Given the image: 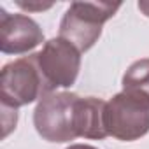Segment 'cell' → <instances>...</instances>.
Masks as SVG:
<instances>
[{
  "instance_id": "1",
  "label": "cell",
  "mask_w": 149,
  "mask_h": 149,
  "mask_svg": "<svg viewBox=\"0 0 149 149\" xmlns=\"http://www.w3.org/2000/svg\"><path fill=\"white\" fill-rule=\"evenodd\" d=\"M53 93L39 67L37 53L4 65L0 74V100L4 107L18 109Z\"/></svg>"
},
{
  "instance_id": "2",
  "label": "cell",
  "mask_w": 149,
  "mask_h": 149,
  "mask_svg": "<svg viewBox=\"0 0 149 149\" xmlns=\"http://www.w3.org/2000/svg\"><path fill=\"white\" fill-rule=\"evenodd\" d=\"M121 4L112 2H72L60 23V37L84 53L102 35V25L109 21Z\"/></svg>"
},
{
  "instance_id": "3",
  "label": "cell",
  "mask_w": 149,
  "mask_h": 149,
  "mask_svg": "<svg viewBox=\"0 0 149 149\" xmlns=\"http://www.w3.org/2000/svg\"><path fill=\"white\" fill-rule=\"evenodd\" d=\"M105 130L123 142L144 137L149 132V97L126 90L114 95L105 104Z\"/></svg>"
},
{
  "instance_id": "4",
  "label": "cell",
  "mask_w": 149,
  "mask_h": 149,
  "mask_svg": "<svg viewBox=\"0 0 149 149\" xmlns=\"http://www.w3.org/2000/svg\"><path fill=\"white\" fill-rule=\"evenodd\" d=\"M76 93H49L39 100L33 111V125L37 133L47 142H70L77 139L74 130Z\"/></svg>"
},
{
  "instance_id": "5",
  "label": "cell",
  "mask_w": 149,
  "mask_h": 149,
  "mask_svg": "<svg viewBox=\"0 0 149 149\" xmlns=\"http://www.w3.org/2000/svg\"><path fill=\"white\" fill-rule=\"evenodd\" d=\"M39 67L49 88H70L77 79L81 68V53L61 37L51 39L44 44L42 51L37 53Z\"/></svg>"
},
{
  "instance_id": "6",
  "label": "cell",
  "mask_w": 149,
  "mask_h": 149,
  "mask_svg": "<svg viewBox=\"0 0 149 149\" xmlns=\"http://www.w3.org/2000/svg\"><path fill=\"white\" fill-rule=\"evenodd\" d=\"M42 42L44 32L30 16L0 9V49L4 54H23Z\"/></svg>"
},
{
  "instance_id": "7",
  "label": "cell",
  "mask_w": 149,
  "mask_h": 149,
  "mask_svg": "<svg viewBox=\"0 0 149 149\" xmlns=\"http://www.w3.org/2000/svg\"><path fill=\"white\" fill-rule=\"evenodd\" d=\"M105 104L97 97L77 98L74 109V130L77 137L84 139H105Z\"/></svg>"
},
{
  "instance_id": "8",
  "label": "cell",
  "mask_w": 149,
  "mask_h": 149,
  "mask_svg": "<svg viewBox=\"0 0 149 149\" xmlns=\"http://www.w3.org/2000/svg\"><path fill=\"white\" fill-rule=\"evenodd\" d=\"M123 90L139 91L149 97V58H142L128 67L123 76Z\"/></svg>"
},
{
  "instance_id": "9",
  "label": "cell",
  "mask_w": 149,
  "mask_h": 149,
  "mask_svg": "<svg viewBox=\"0 0 149 149\" xmlns=\"http://www.w3.org/2000/svg\"><path fill=\"white\" fill-rule=\"evenodd\" d=\"M21 9H26V11H46V9H51L53 4H40V2H21L18 0L16 2Z\"/></svg>"
},
{
  "instance_id": "10",
  "label": "cell",
  "mask_w": 149,
  "mask_h": 149,
  "mask_svg": "<svg viewBox=\"0 0 149 149\" xmlns=\"http://www.w3.org/2000/svg\"><path fill=\"white\" fill-rule=\"evenodd\" d=\"M137 7H139V11H140L144 16L149 18V0H140V2L137 4Z\"/></svg>"
},
{
  "instance_id": "11",
  "label": "cell",
  "mask_w": 149,
  "mask_h": 149,
  "mask_svg": "<svg viewBox=\"0 0 149 149\" xmlns=\"http://www.w3.org/2000/svg\"><path fill=\"white\" fill-rule=\"evenodd\" d=\"M67 149H97V147L88 146V144H72V146H68Z\"/></svg>"
}]
</instances>
